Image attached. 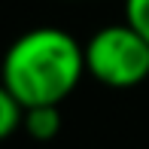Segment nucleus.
Returning <instances> with one entry per match:
<instances>
[{"instance_id": "obj_5", "label": "nucleus", "mask_w": 149, "mask_h": 149, "mask_svg": "<svg viewBox=\"0 0 149 149\" xmlns=\"http://www.w3.org/2000/svg\"><path fill=\"white\" fill-rule=\"evenodd\" d=\"M125 15L128 24L149 40V0H125Z\"/></svg>"}, {"instance_id": "obj_1", "label": "nucleus", "mask_w": 149, "mask_h": 149, "mask_svg": "<svg viewBox=\"0 0 149 149\" xmlns=\"http://www.w3.org/2000/svg\"><path fill=\"white\" fill-rule=\"evenodd\" d=\"M85 49L61 28H37L12 43L3 61V91L24 107H58L79 85Z\"/></svg>"}, {"instance_id": "obj_4", "label": "nucleus", "mask_w": 149, "mask_h": 149, "mask_svg": "<svg viewBox=\"0 0 149 149\" xmlns=\"http://www.w3.org/2000/svg\"><path fill=\"white\" fill-rule=\"evenodd\" d=\"M24 116H28V107L15 100L9 91H0V137H12L24 125Z\"/></svg>"}, {"instance_id": "obj_2", "label": "nucleus", "mask_w": 149, "mask_h": 149, "mask_svg": "<svg viewBox=\"0 0 149 149\" xmlns=\"http://www.w3.org/2000/svg\"><path fill=\"white\" fill-rule=\"evenodd\" d=\"M85 67L110 88H134L149 76V40L131 24H107L85 46Z\"/></svg>"}, {"instance_id": "obj_3", "label": "nucleus", "mask_w": 149, "mask_h": 149, "mask_svg": "<svg viewBox=\"0 0 149 149\" xmlns=\"http://www.w3.org/2000/svg\"><path fill=\"white\" fill-rule=\"evenodd\" d=\"M61 116H58V107H31L28 116H24V128H28L31 137L37 140H49L58 134Z\"/></svg>"}]
</instances>
